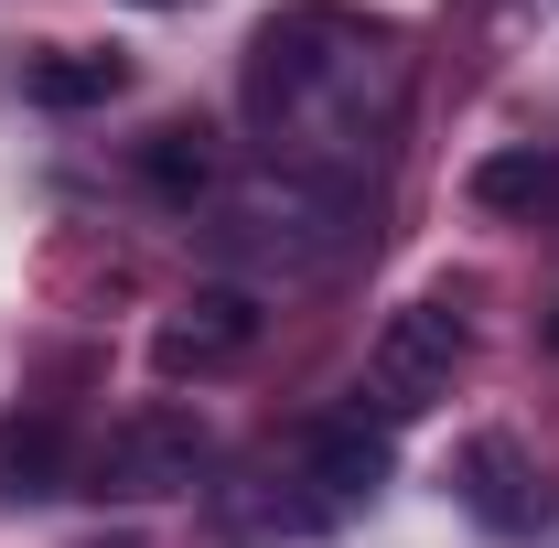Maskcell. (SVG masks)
<instances>
[{"mask_svg": "<svg viewBox=\"0 0 559 548\" xmlns=\"http://www.w3.org/2000/svg\"><path fill=\"white\" fill-rule=\"evenodd\" d=\"M399 108H409V55L388 22H366L345 0H301L248 33V130L290 172L377 183Z\"/></svg>", "mask_w": 559, "mask_h": 548, "instance_id": "6da1fadb", "label": "cell"}, {"mask_svg": "<svg viewBox=\"0 0 559 548\" xmlns=\"http://www.w3.org/2000/svg\"><path fill=\"white\" fill-rule=\"evenodd\" d=\"M194 226H205V259H226L248 279H334L366 248V183L259 162V172H226Z\"/></svg>", "mask_w": 559, "mask_h": 548, "instance_id": "7a4b0ae2", "label": "cell"}, {"mask_svg": "<svg viewBox=\"0 0 559 548\" xmlns=\"http://www.w3.org/2000/svg\"><path fill=\"white\" fill-rule=\"evenodd\" d=\"M463 355H474V323H463V301L452 290H430L409 312H388V334L366 344V377H355V409L366 419H419L452 398V377H463Z\"/></svg>", "mask_w": 559, "mask_h": 548, "instance_id": "3957f363", "label": "cell"}, {"mask_svg": "<svg viewBox=\"0 0 559 548\" xmlns=\"http://www.w3.org/2000/svg\"><path fill=\"white\" fill-rule=\"evenodd\" d=\"M215 474V430L194 409H130L86 463H75V484L86 495H119V505H151V495H194V484Z\"/></svg>", "mask_w": 559, "mask_h": 548, "instance_id": "277c9868", "label": "cell"}, {"mask_svg": "<svg viewBox=\"0 0 559 548\" xmlns=\"http://www.w3.org/2000/svg\"><path fill=\"white\" fill-rule=\"evenodd\" d=\"M259 334H270L259 290H248V279H205V290H183V301L162 312L151 366H162V377H226V366L259 355Z\"/></svg>", "mask_w": 559, "mask_h": 548, "instance_id": "5b68a950", "label": "cell"}, {"mask_svg": "<svg viewBox=\"0 0 559 548\" xmlns=\"http://www.w3.org/2000/svg\"><path fill=\"white\" fill-rule=\"evenodd\" d=\"M290 484H301L323 516L377 505V484H388V419H366V409L312 419V430H301V452H290Z\"/></svg>", "mask_w": 559, "mask_h": 548, "instance_id": "8992f818", "label": "cell"}, {"mask_svg": "<svg viewBox=\"0 0 559 548\" xmlns=\"http://www.w3.org/2000/svg\"><path fill=\"white\" fill-rule=\"evenodd\" d=\"M452 495H463V516H485L495 538H527V527L549 516L538 463H527L506 430H485V441H463V452H452Z\"/></svg>", "mask_w": 559, "mask_h": 548, "instance_id": "52a82bcc", "label": "cell"}, {"mask_svg": "<svg viewBox=\"0 0 559 548\" xmlns=\"http://www.w3.org/2000/svg\"><path fill=\"white\" fill-rule=\"evenodd\" d=\"M0 484H11V495H66V484H75L66 409H11V419H0Z\"/></svg>", "mask_w": 559, "mask_h": 548, "instance_id": "ba28073f", "label": "cell"}, {"mask_svg": "<svg viewBox=\"0 0 559 548\" xmlns=\"http://www.w3.org/2000/svg\"><path fill=\"white\" fill-rule=\"evenodd\" d=\"M140 183H151L162 205L205 215V205H215V183H226V172H215V140L194 130V119H173V130H151V140H140Z\"/></svg>", "mask_w": 559, "mask_h": 548, "instance_id": "9c48e42d", "label": "cell"}, {"mask_svg": "<svg viewBox=\"0 0 559 548\" xmlns=\"http://www.w3.org/2000/svg\"><path fill=\"white\" fill-rule=\"evenodd\" d=\"M119 86H130V55H108V44H55L44 65L22 75L33 108H108Z\"/></svg>", "mask_w": 559, "mask_h": 548, "instance_id": "30bf717a", "label": "cell"}, {"mask_svg": "<svg viewBox=\"0 0 559 548\" xmlns=\"http://www.w3.org/2000/svg\"><path fill=\"white\" fill-rule=\"evenodd\" d=\"M474 205H495V215H549L559 205V151H495V162H474Z\"/></svg>", "mask_w": 559, "mask_h": 548, "instance_id": "8fae6325", "label": "cell"}, {"mask_svg": "<svg viewBox=\"0 0 559 548\" xmlns=\"http://www.w3.org/2000/svg\"><path fill=\"white\" fill-rule=\"evenodd\" d=\"M140 11H173V0H140Z\"/></svg>", "mask_w": 559, "mask_h": 548, "instance_id": "7c38bea8", "label": "cell"}, {"mask_svg": "<svg viewBox=\"0 0 559 548\" xmlns=\"http://www.w3.org/2000/svg\"><path fill=\"white\" fill-rule=\"evenodd\" d=\"M549 344H559V312H549Z\"/></svg>", "mask_w": 559, "mask_h": 548, "instance_id": "4fadbf2b", "label": "cell"}]
</instances>
